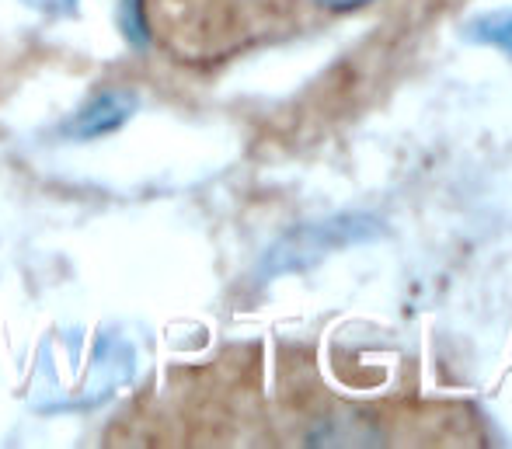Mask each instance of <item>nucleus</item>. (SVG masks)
I'll list each match as a JSON object with an SVG mask.
<instances>
[{"mask_svg":"<svg viewBox=\"0 0 512 449\" xmlns=\"http://www.w3.org/2000/svg\"><path fill=\"white\" fill-rule=\"evenodd\" d=\"M122 32L133 46H147V18H143V0H122L119 4Z\"/></svg>","mask_w":512,"mask_h":449,"instance_id":"4","label":"nucleus"},{"mask_svg":"<svg viewBox=\"0 0 512 449\" xmlns=\"http://www.w3.org/2000/svg\"><path fill=\"white\" fill-rule=\"evenodd\" d=\"M314 4L328 7V11H359V7L373 4V0H314Z\"/></svg>","mask_w":512,"mask_h":449,"instance_id":"6","label":"nucleus"},{"mask_svg":"<svg viewBox=\"0 0 512 449\" xmlns=\"http://www.w3.org/2000/svg\"><path fill=\"white\" fill-rule=\"evenodd\" d=\"M464 35L471 42H478V46H492V49H502L506 56H512V7L474 14V18L464 25Z\"/></svg>","mask_w":512,"mask_h":449,"instance_id":"3","label":"nucleus"},{"mask_svg":"<svg viewBox=\"0 0 512 449\" xmlns=\"http://www.w3.org/2000/svg\"><path fill=\"white\" fill-rule=\"evenodd\" d=\"M136 108V98L126 91H108L102 98L91 101L84 112H77V119L70 122V136L77 140H91V136H105L112 129H119L122 122L133 115Z\"/></svg>","mask_w":512,"mask_h":449,"instance_id":"2","label":"nucleus"},{"mask_svg":"<svg viewBox=\"0 0 512 449\" xmlns=\"http://www.w3.org/2000/svg\"><path fill=\"white\" fill-rule=\"evenodd\" d=\"M25 4L42 14H53V18H67L77 11V0H25Z\"/></svg>","mask_w":512,"mask_h":449,"instance_id":"5","label":"nucleus"},{"mask_svg":"<svg viewBox=\"0 0 512 449\" xmlns=\"http://www.w3.org/2000/svg\"><path fill=\"white\" fill-rule=\"evenodd\" d=\"M384 234V223L373 213H342L331 220H314L307 227H297L290 237L272 248V255L265 258V272H293V269H310L321 258H328L331 251L352 248V244H366L373 237Z\"/></svg>","mask_w":512,"mask_h":449,"instance_id":"1","label":"nucleus"}]
</instances>
